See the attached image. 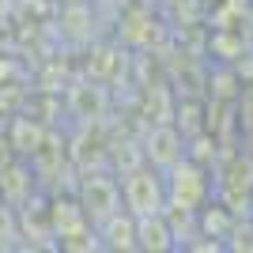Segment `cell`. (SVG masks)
I'll list each match as a JSON object with an SVG mask.
<instances>
[{
  "label": "cell",
  "mask_w": 253,
  "mask_h": 253,
  "mask_svg": "<svg viewBox=\"0 0 253 253\" xmlns=\"http://www.w3.org/2000/svg\"><path fill=\"white\" fill-rule=\"evenodd\" d=\"M121 204L132 215H151L167 211V178L151 163H136L121 174Z\"/></svg>",
  "instance_id": "cell-1"
},
{
  "label": "cell",
  "mask_w": 253,
  "mask_h": 253,
  "mask_svg": "<svg viewBox=\"0 0 253 253\" xmlns=\"http://www.w3.org/2000/svg\"><path fill=\"white\" fill-rule=\"evenodd\" d=\"M167 178V208H178V211H201L208 204V170L197 163L193 155H185L181 163L163 174Z\"/></svg>",
  "instance_id": "cell-2"
},
{
  "label": "cell",
  "mask_w": 253,
  "mask_h": 253,
  "mask_svg": "<svg viewBox=\"0 0 253 253\" xmlns=\"http://www.w3.org/2000/svg\"><path fill=\"white\" fill-rule=\"evenodd\" d=\"M76 201H80V208H84V215H87L91 227L106 223L114 211L125 208V204H121V181L110 178V174H102V170H87L84 178H80Z\"/></svg>",
  "instance_id": "cell-3"
},
{
  "label": "cell",
  "mask_w": 253,
  "mask_h": 253,
  "mask_svg": "<svg viewBox=\"0 0 253 253\" xmlns=\"http://www.w3.org/2000/svg\"><path fill=\"white\" fill-rule=\"evenodd\" d=\"M185 155H189V151H185V136H181L170 121L167 125H155L148 132V140H144V163H151V167L163 170V174H167L174 163H181Z\"/></svg>",
  "instance_id": "cell-4"
},
{
  "label": "cell",
  "mask_w": 253,
  "mask_h": 253,
  "mask_svg": "<svg viewBox=\"0 0 253 253\" xmlns=\"http://www.w3.org/2000/svg\"><path fill=\"white\" fill-rule=\"evenodd\" d=\"M136 250L144 253H170L178 250V234L167 211H151V215H136Z\"/></svg>",
  "instance_id": "cell-5"
},
{
  "label": "cell",
  "mask_w": 253,
  "mask_h": 253,
  "mask_svg": "<svg viewBox=\"0 0 253 253\" xmlns=\"http://www.w3.org/2000/svg\"><path fill=\"white\" fill-rule=\"evenodd\" d=\"M34 170L27 159H11L8 167L0 170V201L11 204V208H19V204H27L34 197Z\"/></svg>",
  "instance_id": "cell-6"
},
{
  "label": "cell",
  "mask_w": 253,
  "mask_h": 253,
  "mask_svg": "<svg viewBox=\"0 0 253 253\" xmlns=\"http://www.w3.org/2000/svg\"><path fill=\"white\" fill-rule=\"evenodd\" d=\"M98 238H102V250H136V215L132 211H114L106 223H98L95 227Z\"/></svg>",
  "instance_id": "cell-7"
},
{
  "label": "cell",
  "mask_w": 253,
  "mask_h": 253,
  "mask_svg": "<svg viewBox=\"0 0 253 253\" xmlns=\"http://www.w3.org/2000/svg\"><path fill=\"white\" fill-rule=\"evenodd\" d=\"M49 223H53V238L57 242H61L64 234H76V231H84V227H91L76 197H53L49 201Z\"/></svg>",
  "instance_id": "cell-8"
},
{
  "label": "cell",
  "mask_w": 253,
  "mask_h": 253,
  "mask_svg": "<svg viewBox=\"0 0 253 253\" xmlns=\"http://www.w3.org/2000/svg\"><path fill=\"white\" fill-rule=\"evenodd\" d=\"M11 159H19V155H15V148H11V140H8V132H0V170L8 167Z\"/></svg>",
  "instance_id": "cell-9"
},
{
  "label": "cell",
  "mask_w": 253,
  "mask_h": 253,
  "mask_svg": "<svg viewBox=\"0 0 253 253\" xmlns=\"http://www.w3.org/2000/svg\"><path fill=\"white\" fill-rule=\"evenodd\" d=\"M11 8H15V0H0V19H4V15H11Z\"/></svg>",
  "instance_id": "cell-10"
}]
</instances>
